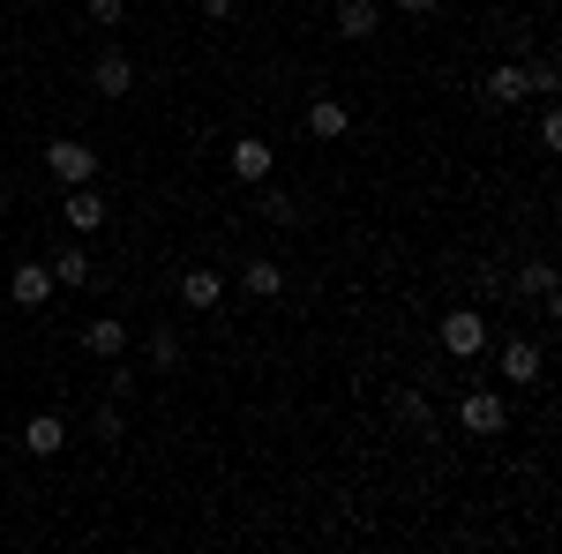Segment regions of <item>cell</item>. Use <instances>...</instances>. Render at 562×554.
<instances>
[{
    "label": "cell",
    "instance_id": "obj_2",
    "mask_svg": "<svg viewBox=\"0 0 562 554\" xmlns=\"http://www.w3.org/2000/svg\"><path fill=\"white\" fill-rule=\"evenodd\" d=\"M458 427H465L473 442H495V434L510 427V405H503V389H465V397H458Z\"/></svg>",
    "mask_w": 562,
    "mask_h": 554
},
{
    "label": "cell",
    "instance_id": "obj_17",
    "mask_svg": "<svg viewBox=\"0 0 562 554\" xmlns=\"http://www.w3.org/2000/svg\"><path fill=\"white\" fill-rule=\"evenodd\" d=\"M240 285H248L256 299H278V293H285V262H270V256H248V262H240Z\"/></svg>",
    "mask_w": 562,
    "mask_h": 554
},
{
    "label": "cell",
    "instance_id": "obj_1",
    "mask_svg": "<svg viewBox=\"0 0 562 554\" xmlns=\"http://www.w3.org/2000/svg\"><path fill=\"white\" fill-rule=\"evenodd\" d=\"M45 172H53L60 188H83V180H98V143H83V135L45 143Z\"/></svg>",
    "mask_w": 562,
    "mask_h": 554
},
{
    "label": "cell",
    "instance_id": "obj_21",
    "mask_svg": "<svg viewBox=\"0 0 562 554\" xmlns=\"http://www.w3.org/2000/svg\"><path fill=\"white\" fill-rule=\"evenodd\" d=\"M90 434H98V442H121V434H128V420H121V397L90 412Z\"/></svg>",
    "mask_w": 562,
    "mask_h": 554
},
{
    "label": "cell",
    "instance_id": "obj_8",
    "mask_svg": "<svg viewBox=\"0 0 562 554\" xmlns=\"http://www.w3.org/2000/svg\"><path fill=\"white\" fill-rule=\"evenodd\" d=\"M60 217H68V233H98V225H105V195H98V180L68 188V195H60Z\"/></svg>",
    "mask_w": 562,
    "mask_h": 554
},
{
    "label": "cell",
    "instance_id": "obj_16",
    "mask_svg": "<svg viewBox=\"0 0 562 554\" xmlns=\"http://www.w3.org/2000/svg\"><path fill=\"white\" fill-rule=\"evenodd\" d=\"M83 352L90 360H121V352H128V323H113V315L83 323Z\"/></svg>",
    "mask_w": 562,
    "mask_h": 554
},
{
    "label": "cell",
    "instance_id": "obj_12",
    "mask_svg": "<svg viewBox=\"0 0 562 554\" xmlns=\"http://www.w3.org/2000/svg\"><path fill=\"white\" fill-rule=\"evenodd\" d=\"M346 128H352L346 98H315V105H307V135H315V143H346Z\"/></svg>",
    "mask_w": 562,
    "mask_h": 554
},
{
    "label": "cell",
    "instance_id": "obj_15",
    "mask_svg": "<svg viewBox=\"0 0 562 554\" xmlns=\"http://www.w3.org/2000/svg\"><path fill=\"white\" fill-rule=\"evenodd\" d=\"M487 105H525V98H532V76H525L518 60H503V68H487Z\"/></svg>",
    "mask_w": 562,
    "mask_h": 554
},
{
    "label": "cell",
    "instance_id": "obj_26",
    "mask_svg": "<svg viewBox=\"0 0 562 554\" xmlns=\"http://www.w3.org/2000/svg\"><path fill=\"white\" fill-rule=\"evenodd\" d=\"M442 0H397V15H435Z\"/></svg>",
    "mask_w": 562,
    "mask_h": 554
},
{
    "label": "cell",
    "instance_id": "obj_18",
    "mask_svg": "<svg viewBox=\"0 0 562 554\" xmlns=\"http://www.w3.org/2000/svg\"><path fill=\"white\" fill-rule=\"evenodd\" d=\"M45 270H53V285H90V256L76 248V240H68V248H53Z\"/></svg>",
    "mask_w": 562,
    "mask_h": 554
},
{
    "label": "cell",
    "instance_id": "obj_9",
    "mask_svg": "<svg viewBox=\"0 0 562 554\" xmlns=\"http://www.w3.org/2000/svg\"><path fill=\"white\" fill-rule=\"evenodd\" d=\"M495 368H503V383H540V344L532 338H503V352H495Z\"/></svg>",
    "mask_w": 562,
    "mask_h": 554
},
{
    "label": "cell",
    "instance_id": "obj_4",
    "mask_svg": "<svg viewBox=\"0 0 562 554\" xmlns=\"http://www.w3.org/2000/svg\"><path fill=\"white\" fill-rule=\"evenodd\" d=\"M225 166H233V180H248V188H256V180H270V172H278V143H262V135H240V143L225 150Z\"/></svg>",
    "mask_w": 562,
    "mask_h": 554
},
{
    "label": "cell",
    "instance_id": "obj_13",
    "mask_svg": "<svg viewBox=\"0 0 562 554\" xmlns=\"http://www.w3.org/2000/svg\"><path fill=\"white\" fill-rule=\"evenodd\" d=\"M375 31H383V8L375 0H338V38L346 45H368Z\"/></svg>",
    "mask_w": 562,
    "mask_h": 554
},
{
    "label": "cell",
    "instance_id": "obj_5",
    "mask_svg": "<svg viewBox=\"0 0 562 554\" xmlns=\"http://www.w3.org/2000/svg\"><path fill=\"white\" fill-rule=\"evenodd\" d=\"M53 293H60V285H53L45 256H31V262H15V270H8V299H15V307H45Z\"/></svg>",
    "mask_w": 562,
    "mask_h": 554
},
{
    "label": "cell",
    "instance_id": "obj_11",
    "mask_svg": "<svg viewBox=\"0 0 562 554\" xmlns=\"http://www.w3.org/2000/svg\"><path fill=\"white\" fill-rule=\"evenodd\" d=\"M23 450H31V457H60V450H68V420H60V412H31V420H23Z\"/></svg>",
    "mask_w": 562,
    "mask_h": 554
},
{
    "label": "cell",
    "instance_id": "obj_24",
    "mask_svg": "<svg viewBox=\"0 0 562 554\" xmlns=\"http://www.w3.org/2000/svg\"><path fill=\"white\" fill-rule=\"evenodd\" d=\"M525 76H532V98H555V60H532Z\"/></svg>",
    "mask_w": 562,
    "mask_h": 554
},
{
    "label": "cell",
    "instance_id": "obj_25",
    "mask_svg": "<svg viewBox=\"0 0 562 554\" xmlns=\"http://www.w3.org/2000/svg\"><path fill=\"white\" fill-rule=\"evenodd\" d=\"M203 15H211V23H233V15H240V0H203Z\"/></svg>",
    "mask_w": 562,
    "mask_h": 554
},
{
    "label": "cell",
    "instance_id": "obj_22",
    "mask_svg": "<svg viewBox=\"0 0 562 554\" xmlns=\"http://www.w3.org/2000/svg\"><path fill=\"white\" fill-rule=\"evenodd\" d=\"M540 150H562V113H555V98H540Z\"/></svg>",
    "mask_w": 562,
    "mask_h": 554
},
{
    "label": "cell",
    "instance_id": "obj_6",
    "mask_svg": "<svg viewBox=\"0 0 562 554\" xmlns=\"http://www.w3.org/2000/svg\"><path fill=\"white\" fill-rule=\"evenodd\" d=\"M90 90H98V98H128L135 90V60L121 53V45H105V53L90 60Z\"/></svg>",
    "mask_w": 562,
    "mask_h": 554
},
{
    "label": "cell",
    "instance_id": "obj_20",
    "mask_svg": "<svg viewBox=\"0 0 562 554\" xmlns=\"http://www.w3.org/2000/svg\"><path fill=\"white\" fill-rule=\"evenodd\" d=\"M180 360H188V344H180V330H173V323H158V330H150V368H158V375H173Z\"/></svg>",
    "mask_w": 562,
    "mask_h": 554
},
{
    "label": "cell",
    "instance_id": "obj_23",
    "mask_svg": "<svg viewBox=\"0 0 562 554\" xmlns=\"http://www.w3.org/2000/svg\"><path fill=\"white\" fill-rule=\"evenodd\" d=\"M83 8H90V23H98V31H113V23L128 15V0H83Z\"/></svg>",
    "mask_w": 562,
    "mask_h": 554
},
{
    "label": "cell",
    "instance_id": "obj_14",
    "mask_svg": "<svg viewBox=\"0 0 562 554\" xmlns=\"http://www.w3.org/2000/svg\"><path fill=\"white\" fill-rule=\"evenodd\" d=\"M510 293L540 299V315H555V307H562V299H555V262H518V278H510Z\"/></svg>",
    "mask_w": 562,
    "mask_h": 554
},
{
    "label": "cell",
    "instance_id": "obj_19",
    "mask_svg": "<svg viewBox=\"0 0 562 554\" xmlns=\"http://www.w3.org/2000/svg\"><path fill=\"white\" fill-rule=\"evenodd\" d=\"M256 217H270V225H301V203H293L285 188H270V180H256Z\"/></svg>",
    "mask_w": 562,
    "mask_h": 554
},
{
    "label": "cell",
    "instance_id": "obj_3",
    "mask_svg": "<svg viewBox=\"0 0 562 554\" xmlns=\"http://www.w3.org/2000/svg\"><path fill=\"white\" fill-rule=\"evenodd\" d=\"M442 352H450V360H480V352H487V315H480V307L442 315Z\"/></svg>",
    "mask_w": 562,
    "mask_h": 554
},
{
    "label": "cell",
    "instance_id": "obj_10",
    "mask_svg": "<svg viewBox=\"0 0 562 554\" xmlns=\"http://www.w3.org/2000/svg\"><path fill=\"white\" fill-rule=\"evenodd\" d=\"M390 420L405 427V434H428V427H435V405H428V389L397 383V389H390Z\"/></svg>",
    "mask_w": 562,
    "mask_h": 554
},
{
    "label": "cell",
    "instance_id": "obj_7",
    "mask_svg": "<svg viewBox=\"0 0 562 554\" xmlns=\"http://www.w3.org/2000/svg\"><path fill=\"white\" fill-rule=\"evenodd\" d=\"M217 299H225V270H211V262H195V270L180 278V307H188V315H211Z\"/></svg>",
    "mask_w": 562,
    "mask_h": 554
}]
</instances>
